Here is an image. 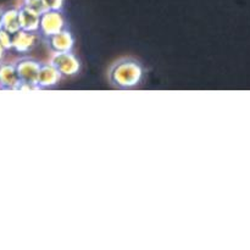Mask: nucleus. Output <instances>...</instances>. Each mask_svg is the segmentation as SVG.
Masks as SVG:
<instances>
[{"label":"nucleus","mask_w":250,"mask_h":250,"mask_svg":"<svg viewBox=\"0 0 250 250\" xmlns=\"http://www.w3.org/2000/svg\"><path fill=\"white\" fill-rule=\"evenodd\" d=\"M144 80V67L137 59L126 56L111 63L107 70V81L115 89H134Z\"/></svg>","instance_id":"nucleus-1"},{"label":"nucleus","mask_w":250,"mask_h":250,"mask_svg":"<svg viewBox=\"0 0 250 250\" xmlns=\"http://www.w3.org/2000/svg\"><path fill=\"white\" fill-rule=\"evenodd\" d=\"M14 63L20 82H21L19 89H38L37 80H38V73L42 66L41 61L24 56Z\"/></svg>","instance_id":"nucleus-2"},{"label":"nucleus","mask_w":250,"mask_h":250,"mask_svg":"<svg viewBox=\"0 0 250 250\" xmlns=\"http://www.w3.org/2000/svg\"><path fill=\"white\" fill-rule=\"evenodd\" d=\"M66 20L62 12L56 10H46L43 14L39 15V27L38 33L43 38L66 29Z\"/></svg>","instance_id":"nucleus-3"},{"label":"nucleus","mask_w":250,"mask_h":250,"mask_svg":"<svg viewBox=\"0 0 250 250\" xmlns=\"http://www.w3.org/2000/svg\"><path fill=\"white\" fill-rule=\"evenodd\" d=\"M49 63H51L62 75V77L76 76L81 71V66H82L78 56L75 55L72 51L53 54Z\"/></svg>","instance_id":"nucleus-4"},{"label":"nucleus","mask_w":250,"mask_h":250,"mask_svg":"<svg viewBox=\"0 0 250 250\" xmlns=\"http://www.w3.org/2000/svg\"><path fill=\"white\" fill-rule=\"evenodd\" d=\"M43 43L45 44L48 50L53 54L67 53V51H72L73 46H75V38H73L72 33L66 28L59 33L43 38Z\"/></svg>","instance_id":"nucleus-5"},{"label":"nucleus","mask_w":250,"mask_h":250,"mask_svg":"<svg viewBox=\"0 0 250 250\" xmlns=\"http://www.w3.org/2000/svg\"><path fill=\"white\" fill-rule=\"evenodd\" d=\"M38 32H28L20 29L19 32L12 34L11 49L19 54H27L36 48L38 44Z\"/></svg>","instance_id":"nucleus-6"},{"label":"nucleus","mask_w":250,"mask_h":250,"mask_svg":"<svg viewBox=\"0 0 250 250\" xmlns=\"http://www.w3.org/2000/svg\"><path fill=\"white\" fill-rule=\"evenodd\" d=\"M61 78H62V75L51 63H42L38 80H37V88L48 89V88L55 87L60 83Z\"/></svg>","instance_id":"nucleus-7"},{"label":"nucleus","mask_w":250,"mask_h":250,"mask_svg":"<svg viewBox=\"0 0 250 250\" xmlns=\"http://www.w3.org/2000/svg\"><path fill=\"white\" fill-rule=\"evenodd\" d=\"M20 83L15 63L0 61V89L17 90Z\"/></svg>","instance_id":"nucleus-8"},{"label":"nucleus","mask_w":250,"mask_h":250,"mask_svg":"<svg viewBox=\"0 0 250 250\" xmlns=\"http://www.w3.org/2000/svg\"><path fill=\"white\" fill-rule=\"evenodd\" d=\"M20 26L21 29L28 32H38L39 27V15L33 12L32 10L27 9L26 6L21 5L19 7Z\"/></svg>","instance_id":"nucleus-9"},{"label":"nucleus","mask_w":250,"mask_h":250,"mask_svg":"<svg viewBox=\"0 0 250 250\" xmlns=\"http://www.w3.org/2000/svg\"><path fill=\"white\" fill-rule=\"evenodd\" d=\"M6 31L7 33L14 34L21 29L20 26V17H19V7H9L4 9L1 20V28Z\"/></svg>","instance_id":"nucleus-10"},{"label":"nucleus","mask_w":250,"mask_h":250,"mask_svg":"<svg viewBox=\"0 0 250 250\" xmlns=\"http://www.w3.org/2000/svg\"><path fill=\"white\" fill-rule=\"evenodd\" d=\"M22 5L38 15H42L44 11L48 10L45 5H44L43 0H22Z\"/></svg>","instance_id":"nucleus-11"},{"label":"nucleus","mask_w":250,"mask_h":250,"mask_svg":"<svg viewBox=\"0 0 250 250\" xmlns=\"http://www.w3.org/2000/svg\"><path fill=\"white\" fill-rule=\"evenodd\" d=\"M11 37L12 34L7 33L4 29H0V44L5 50H10L11 49Z\"/></svg>","instance_id":"nucleus-12"},{"label":"nucleus","mask_w":250,"mask_h":250,"mask_svg":"<svg viewBox=\"0 0 250 250\" xmlns=\"http://www.w3.org/2000/svg\"><path fill=\"white\" fill-rule=\"evenodd\" d=\"M44 5L48 10H56V11H62L65 0H43Z\"/></svg>","instance_id":"nucleus-13"},{"label":"nucleus","mask_w":250,"mask_h":250,"mask_svg":"<svg viewBox=\"0 0 250 250\" xmlns=\"http://www.w3.org/2000/svg\"><path fill=\"white\" fill-rule=\"evenodd\" d=\"M5 49L2 48L1 44H0V61H2V59H4V55H5Z\"/></svg>","instance_id":"nucleus-14"},{"label":"nucleus","mask_w":250,"mask_h":250,"mask_svg":"<svg viewBox=\"0 0 250 250\" xmlns=\"http://www.w3.org/2000/svg\"><path fill=\"white\" fill-rule=\"evenodd\" d=\"M2 12H4V9L0 7V28H1V20H2Z\"/></svg>","instance_id":"nucleus-15"}]
</instances>
